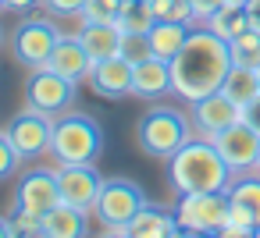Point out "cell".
I'll return each mask as SVG.
<instances>
[{"label": "cell", "mask_w": 260, "mask_h": 238, "mask_svg": "<svg viewBox=\"0 0 260 238\" xmlns=\"http://www.w3.org/2000/svg\"><path fill=\"white\" fill-rule=\"evenodd\" d=\"M232 71V50L228 39L214 36L207 25H192L185 47L171 61V93L185 103H196L221 89L224 75Z\"/></svg>", "instance_id": "obj_1"}, {"label": "cell", "mask_w": 260, "mask_h": 238, "mask_svg": "<svg viewBox=\"0 0 260 238\" xmlns=\"http://www.w3.org/2000/svg\"><path fill=\"white\" fill-rule=\"evenodd\" d=\"M168 178L178 195L185 192H221L232 185V167L217 153L214 139L192 135L171 160H168Z\"/></svg>", "instance_id": "obj_2"}, {"label": "cell", "mask_w": 260, "mask_h": 238, "mask_svg": "<svg viewBox=\"0 0 260 238\" xmlns=\"http://www.w3.org/2000/svg\"><path fill=\"white\" fill-rule=\"evenodd\" d=\"M192 132H196V125H192V117L185 110L157 103V107H150L139 117V125H136V146L146 156H153V160H171L192 139Z\"/></svg>", "instance_id": "obj_3"}, {"label": "cell", "mask_w": 260, "mask_h": 238, "mask_svg": "<svg viewBox=\"0 0 260 238\" xmlns=\"http://www.w3.org/2000/svg\"><path fill=\"white\" fill-rule=\"evenodd\" d=\"M100 153H104V128L93 114L72 107L61 117H54V139H50L54 164H96Z\"/></svg>", "instance_id": "obj_4"}, {"label": "cell", "mask_w": 260, "mask_h": 238, "mask_svg": "<svg viewBox=\"0 0 260 238\" xmlns=\"http://www.w3.org/2000/svg\"><path fill=\"white\" fill-rule=\"evenodd\" d=\"M150 203V195L143 192L139 181L132 178H107L104 188H100V199L93 206V217L104 224V231L111 234H125L128 220Z\"/></svg>", "instance_id": "obj_5"}, {"label": "cell", "mask_w": 260, "mask_h": 238, "mask_svg": "<svg viewBox=\"0 0 260 238\" xmlns=\"http://www.w3.org/2000/svg\"><path fill=\"white\" fill-rule=\"evenodd\" d=\"M232 199L228 188L221 192H185L175 203V217L182 234H221L224 220H228Z\"/></svg>", "instance_id": "obj_6"}, {"label": "cell", "mask_w": 260, "mask_h": 238, "mask_svg": "<svg viewBox=\"0 0 260 238\" xmlns=\"http://www.w3.org/2000/svg\"><path fill=\"white\" fill-rule=\"evenodd\" d=\"M75 89H79V82H72L50 68H32L25 78V103L47 117H61L64 110H72Z\"/></svg>", "instance_id": "obj_7"}, {"label": "cell", "mask_w": 260, "mask_h": 238, "mask_svg": "<svg viewBox=\"0 0 260 238\" xmlns=\"http://www.w3.org/2000/svg\"><path fill=\"white\" fill-rule=\"evenodd\" d=\"M57 39H61V32H57V25L50 18H29L11 36V57L22 68H29V71L32 68H43L50 61V50H54Z\"/></svg>", "instance_id": "obj_8"}, {"label": "cell", "mask_w": 260, "mask_h": 238, "mask_svg": "<svg viewBox=\"0 0 260 238\" xmlns=\"http://www.w3.org/2000/svg\"><path fill=\"white\" fill-rule=\"evenodd\" d=\"M4 132H8V139H11V146L22 153V160H32V156L50 153L54 117H47V114H40V110L25 107L22 114H15V117H11V125H8Z\"/></svg>", "instance_id": "obj_9"}, {"label": "cell", "mask_w": 260, "mask_h": 238, "mask_svg": "<svg viewBox=\"0 0 260 238\" xmlns=\"http://www.w3.org/2000/svg\"><path fill=\"white\" fill-rule=\"evenodd\" d=\"M104 181H107V178L96 171V164H57L61 203H72V206H79L82 213H93Z\"/></svg>", "instance_id": "obj_10"}, {"label": "cell", "mask_w": 260, "mask_h": 238, "mask_svg": "<svg viewBox=\"0 0 260 238\" xmlns=\"http://www.w3.org/2000/svg\"><path fill=\"white\" fill-rule=\"evenodd\" d=\"M214 146H217V153L224 156V164L232 167V178H235V174H246V171H256L260 132L249 128L246 121H235V125H228L224 132H217V135H214Z\"/></svg>", "instance_id": "obj_11"}, {"label": "cell", "mask_w": 260, "mask_h": 238, "mask_svg": "<svg viewBox=\"0 0 260 238\" xmlns=\"http://www.w3.org/2000/svg\"><path fill=\"white\" fill-rule=\"evenodd\" d=\"M61 203V185H57V167H32L22 174L18 188H15V206L29 210L36 217L50 213Z\"/></svg>", "instance_id": "obj_12"}, {"label": "cell", "mask_w": 260, "mask_h": 238, "mask_svg": "<svg viewBox=\"0 0 260 238\" xmlns=\"http://www.w3.org/2000/svg\"><path fill=\"white\" fill-rule=\"evenodd\" d=\"M235 121H242V107L232 96H224L221 89L192 103V125H196V135H203V139H214L217 132H224Z\"/></svg>", "instance_id": "obj_13"}, {"label": "cell", "mask_w": 260, "mask_h": 238, "mask_svg": "<svg viewBox=\"0 0 260 238\" xmlns=\"http://www.w3.org/2000/svg\"><path fill=\"white\" fill-rule=\"evenodd\" d=\"M86 82H89V89L96 96L125 100V96H132V61H125L121 54H114L107 61H96Z\"/></svg>", "instance_id": "obj_14"}, {"label": "cell", "mask_w": 260, "mask_h": 238, "mask_svg": "<svg viewBox=\"0 0 260 238\" xmlns=\"http://www.w3.org/2000/svg\"><path fill=\"white\" fill-rule=\"evenodd\" d=\"M43 68L64 75V78H72V82H86L89 71H93V57L86 54V47L79 43V36H61V39L54 43V50H50V61H47Z\"/></svg>", "instance_id": "obj_15"}, {"label": "cell", "mask_w": 260, "mask_h": 238, "mask_svg": "<svg viewBox=\"0 0 260 238\" xmlns=\"http://www.w3.org/2000/svg\"><path fill=\"white\" fill-rule=\"evenodd\" d=\"M171 93V61L164 57H146L132 64V96L139 100H160Z\"/></svg>", "instance_id": "obj_16"}, {"label": "cell", "mask_w": 260, "mask_h": 238, "mask_svg": "<svg viewBox=\"0 0 260 238\" xmlns=\"http://www.w3.org/2000/svg\"><path fill=\"white\" fill-rule=\"evenodd\" d=\"M125 234H128V238H164V234H182V227H178L175 210H164V206H157V203H146V206L128 220Z\"/></svg>", "instance_id": "obj_17"}, {"label": "cell", "mask_w": 260, "mask_h": 238, "mask_svg": "<svg viewBox=\"0 0 260 238\" xmlns=\"http://www.w3.org/2000/svg\"><path fill=\"white\" fill-rule=\"evenodd\" d=\"M79 43L86 47V54L96 64V61H107V57L121 54V29L114 22H82Z\"/></svg>", "instance_id": "obj_18"}, {"label": "cell", "mask_w": 260, "mask_h": 238, "mask_svg": "<svg viewBox=\"0 0 260 238\" xmlns=\"http://www.w3.org/2000/svg\"><path fill=\"white\" fill-rule=\"evenodd\" d=\"M86 217L79 206L72 203H57L50 213L40 217V238H79L86 234Z\"/></svg>", "instance_id": "obj_19"}, {"label": "cell", "mask_w": 260, "mask_h": 238, "mask_svg": "<svg viewBox=\"0 0 260 238\" xmlns=\"http://www.w3.org/2000/svg\"><path fill=\"white\" fill-rule=\"evenodd\" d=\"M189 32H192V25H189V22H175V18H157V22H153V29L146 32V36H150V50H153V57L175 61V54H178V50L185 47Z\"/></svg>", "instance_id": "obj_20"}, {"label": "cell", "mask_w": 260, "mask_h": 238, "mask_svg": "<svg viewBox=\"0 0 260 238\" xmlns=\"http://www.w3.org/2000/svg\"><path fill=\"white\" fill-rule=\"evenodd\" d=\"M221 93L232 96L239 107L249 103L253 96H260V68H246V64H232V71L221 82Z\"/></svg>", "instance_id": "obj_21"}, {"label": "cell", "mask_w": 260, "mask_h": 238, "mask_svg": "<svg viewBox=\"0 0 260 238\" xmlns=\"http://www.w3.org/2000/svg\"><path fill=\"white\" fill-rule=\"evenodd\" d=\"M228 199L242 210L253 213L256 227H260V174L256 171H246V174H235L232 185H228Z\"/></svg>", "instance_id": "obj_22"}, {"label": "cell", "mask_w": 260, "mask_h": 238, "mask_svg": "<svg viewBox=\"0 0 260 238\" xmlns=\"http://www.w3.org/2000/svg\"><path fill=\"white\" fill-rule=\"evenodd\" d=\"M203 25H207L214 36H221V39H235L239 32L249 29V18H246V11H239V8H217Z\"/></svg>", "instance_id": "obj_23"}, {"label": "cell", "mask_w": 260, "mask_h": 238, "mask_svg": "<svg viewBox=\"0 0 260 238\" xmlns=\"http://www.w3.org/2000/svg\"><path fill=\"white\" fill-rule=\"evenodd\" d=\"M232 50V64H246V68H260V29H246L235 39H228Z\"/></svg>", "instance_id": "obj_24"}, {"label": "cell", "mask_w": 260, "mask_h": 238, "mask_svg": "<svg viewBox=\"0 0 260 238\" xmlns=\"http://www.w3.org/2000/svg\"><path fill=\"white\" fill-rule=\"evenodd\" d=\"M153 22H157V18H153V11L143 4V0H132V4L121 8V15H118L114 25H118L125 36H128V32H143V36H146V32L153 29Z\"/></svg>", "instance_id": "obj_25"}, {"label": "cell", "mask_w": 260, "mask_h": 238, "mask_svg": "<svg viewBox=\"0 0 260 238\" xmlns=\"http://www.w3.org/2000/svg\"><path fill=\"white\" fill-rule=\"evenodd\" d=\"M125 8V0H86V8H82V22H118Z\"/></svg>", "instance_id": "obj_26"}, {"label": "cell", "mask_w": 260, "mask_h": 238, "mask_svg": "<svg viewBox=\"0 0 260 238\" xmlns=\"http://www.w3.org/2000/svg\"><path fill=\"white\" fill-rule=\"evenodd\" d=\"M121 57L132 61V64L153 57V50H150V36H143V32H128V36H125V32H121Z\"/></svg>", "instance_id": "obj_27"}, {"label": "cell", "mask_w": 260, "mask_h": 238, "mask_svg": "<svg viewBox=\"0 0 260 238\" xmlns=\"http://www.w3.org/2000/svg\"><path fill=\"white\" fill-rule=\"evenodd\" d=\"M18 167H22V153L11 146L8 132H0V181H8Z\"/></svg>", "instance_id": "obj_28"}, {"label": "cell", "mask_w": 260, "mask_h": 238, "mask_svg": "<svg viewBox=\"0 0 260 238\" xmlns=\"http://www.w3.org/2000/svg\"><path fill=\"white\" fill-rule=\"evenodd\" d=\"M11 227H15V238H18V234H36V238H40V217L29 213V210H15Z\"/></svg>", "instance_id": "obj_29"}, {"label": "cell", "mask_w": 260, "mask_h": 238, "mask_svg": "<svg viewBox=\"0 0 260 238\" xmlns=\"http://www.w3.org/2000/svg\"><path fill=\"white\" fill-rule=\"evenodd\" d=\"M43 4H47V11H54V15H82L86 0H43Z\"/></svg>", "instance_id": "obj_30"}, {"label": "cell", "mask_w": 260, "mask_h": 238, "mask_svg": "<svg viewBox=\"0 0 260 238\" xmlns=\"http://www.w3.org/2000/svg\"><path fill=\"white\" fill-rule=\"evenodd\" d=\"M189 4H192V18L203 25V22H207V18L221 8V0H189Z\"/></svg>", "instance_id": "obj_31"}, {"label": "cell", "mask_w": 260, "mask_h": 238, "mask_svg": "<svg viewBox=\"0 0 260 238\" xmlns=\"http://www.w3.org/2000/svg\"><path fill=\"white\" fill-rule=\"evenodd\" d=\"M242 121L260 132V96H253L249 103H242Z\"/></svg>", "instance_id": "obj_32"}, {"label": "cell", "mask_w": 260, "mask_h": 238, "mask_svg": "<svg viewBox=\"0 0 260 238\" xmlns=\"http://www.w3.org/2000/svg\"><path fill=\"white\" fill-rule=\"evenodd\" d=\"M246 18H249L253 29H260V0H249L246 4Z\"/></svg>", "instance_id": "obj_33"}, {"label": "cell", "mask_w": 260, "mask_h": 238, "mask_svg": "<svg viewBox=\"0 0 260 238\" xmlns=\"http://www.w3.org/2000/svg\"><path fill=\"white\" fill-rule=\"evenodd\" d=\"M4 4H8L11 11H32L36 4H43V0H4Z\"/></svg>", "instance_id": "obj_34"}, {"label": "cell", "mask_w": 260, "mask_h": 238, "mask_svg": "<svg viewBox=\"0 0 260 238\" xmlns=\"http://www.w3.org/2000/svg\"><path fill=\"white\" fill-rule=\"evenodd\" d=\"M0 238H15V227H11V220H4V217H0Z\"/></svg>", "instance_id": "obj_35"}, {"label": "cell", "mask_w": 260, "mask_h": 238, "mask_svg": "<svg viewBox=\"0 0 260 238\" xmlns=\"http://www.w3.org/2000/svg\"><path fill=\"white\" fill-rule=\"evenodd\" d=\"M246 4L249 0H221V8H239V11H246Z\"/></svg>", "instance_id": "obj_36"}, {"label": "cell", "mask_w": 260, "mask_h": 238, "mask_svg": "<svg viewBox=\"0 0 260 238\" xmlns=\"http://www.w3.org/2000/svg\"><path fill=\"white\" fill-rule=\"evenodd\" d=\"M256 174H260V156H256Z\"/></svg>", "instance_id": "obj_37"}, {"label": "cell", "mask_w": 260, "mask_h": 238, "mask_svg": "<svg viewBox=\"0 0 260 238\" xmlns=\"http://www.w3.org/2000/svg\"><path fill=\"white\" fill-rule=\"evenodd\" d=\"M4 8H8V4H4V0H0V11H4Z\"/></svg>", "instance_id": "obj_38"}, {"label": "cell", "mask_w": 260, "mask_h": 238, "mask_svg": "<svg viewBox=\"0 0 260 238\" xmlns=\"http://www.w3.org/2000/svg\"><path fill=\"white\" fill-rule=\"evenodd\" d=\"M256 238H260V227H256Z\"/></svg>", "instance_id": "obj_39"}, {"label": "cell", "mask_w": 260, "mask_h": 238, "mask_svg": "<svg viewBox=\"0 0 260 238\" xmlns=\"http://www.w3.org/2000/svg\"><path fill=\"white\" fill-rule=\"evenodd\" d=\"M0 39H4V32H0Z\"/></svg>", "instance_id": "obj_40"}]
</instances>
